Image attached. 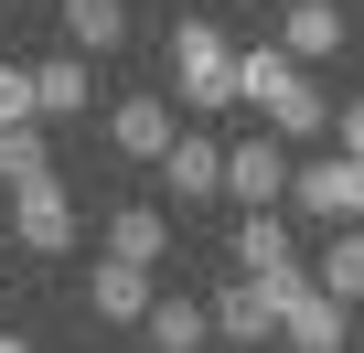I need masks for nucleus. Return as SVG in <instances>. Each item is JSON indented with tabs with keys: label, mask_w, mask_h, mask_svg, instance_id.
<instances>
[{
	"label": "nucleus",
	"mask_w": 364,
	"mask_h": 353,
	"mask_svg": "<svg viewBox=\"0 0 364 353\" xmlns=\"http://www.w3.org/2000/svg\"><path fill=\"white\" fill-rule=\"evenodd\" d=\"M236 97L268 118V139H321V129H332V97H321V86H311V65H289L279 43L236 54Z\"/></svg>",
	"instance_id": "f257e3e1"
},
{
	"label": "nucleus",
	"mask_w": 364,
	"mask_h": 353,
	"mask_svg": "<svg viewBox=\"0 0 364 353\" xmlns=\"http://www.w3.org/2000/svg\"><path fill=\"white\" fill-rule=\"evenodd\" d=\"M171 97L182 107H236V43L215 22H182L171 33Z\"/></svg>",
	"instance_id": "f03ea898"
},
{
	"label": "nucleus",
	"mask_w": 364,
	"mask_h": 353,
	"mask_svg": "<svg viewBox=\"0 0 364 353\" xmlns=\"http://www.w3.org/2000/svg\"><path fill=\"white\" fill-rule=\"evenodd\" d=\"M289 204H300L311 225H364V161H353V150L289 161Z\"/></svg>",
	"instance_id": "7ed1b4c3"
},
{
	"label": "nucleus",
	"mask_w": 364,
	"mask_h": 353,
	"mask_svg": "<svg viewBox=\"0 0 364 353\" xmlns=\"http://www.w3.org/2000/svg\"><path fill=\"white\" fill-rule=\"evenodd\" d=\"M225 193H236L247 214H279V204H289V139L247 129V139L225 150Z\"/></svg>",
	"instance_id": "20e7f679"
},
{
	"label": "nucleus",
	"mask_w": 364,
	"mask_h": 353,
	"mask_svg": "<svg viewBox=\"0 0 364 353\" xmlns=\"http://www.w3.org/2000/svg\"><path fill=\"white\" fill-rule=\"evenodd\" d=\"M11 236H22L33 257H65V246H75V193H65V171H43V183L11 193Z\"/></svg>",
	"instance_id": "39448f33"
},
{
	"label": "nucleus",
	"mask_w": 364,
	"mask_h": 353,
	"mask_svg": "<svg viewBox=\"0 0 364 353\" xmlns=\"http://www.w3.org/2000/svg\"><path fill=\"white\" fill-rule=\"evenodd\" d=\"M353 43V11H343V0H289V11H279V54L289 65H332Z\"/></svg>",
	"instance_id": "423d86ee"
},
{
	"label": "nucleus",
	"mask_w": 364,
	"mask_h": 353,
	"mask_svg": "<svg viewBox=\"0 0 364 353\" xmlns=\"http://www.w3.org/2000/svg\"><path fill=\"white\" fill-rule=\"evenodd\" d=\"M107 139H118L129 161H161V150L182 139V118H171V97H161V86H139V97H118V107H107Z\"/></svg>",
	"instance_id": "0eeeda50"
},
{
	"label": "nucleus",
	"mask_w": 364,
	"mask_h": 353,
	"mask_svg": "<svg viewBox=\"0 0 364 353\" xmlns=\"http://www.w3.org/2000/svg\"><path fill=\"white\" fill-rule=\"evenodd\" d=\"M279 342H289V353H343V300L300 278V289L279 300Z\"/></svg>",
	"instance_id": "6e6552de"
},
{
	"label": "nucleus",
	"mask_w": 364,
	"mask_h": 353,
	"mask_svg": "<svg viewBox=\"0 0 364 353\" xmlns=\"http://www.w3.org/2000/svg\"><path fill=\"white\" fill-rule=\"evenodd\" d=\"M161 193H171V204L225 193V150H215V139H171V150H161Z\"/></svg>",
	"instance_id": "1a4fd4ad"
},
{
	"label": "nucleus",
	"mask_w": 364,
	"mask_h": 353,
	"mask_svg": "<svg viewBox=\"0 0 364 353\" xmlns=\"http://www.w3.org/2000/svg\"><path fill=\"white\" fill-rule=\"evenodd\" d=\"M86 97H97L86 54H54V65H33V118H86Z\"/></svg>",
	"instance_id": "9d476101"
},
{
	"label": "nucleus",
	"mask_w": 364,
	"mask_h": 353,
	"mask_svg": "<svg viewBox=\"0 0 364 353\" xmlns=\"http://www.w3.org/2000/svg\"><path fill=\"white\" fill-rule=\"evenodd\" d=\"M107 257H129V268H161V257H171V225H161V204H118V214H107Z\"/></svg>",
	"instance_id": "9b49d317"
},
{
	"label": "nucleus",
	"mask_w": 364,
	"mask_h": 353,
	"mask_svg": "<svg viewBox=\"0 0 364 353\" xmlns=\"http://www.w3.org/2000/svg\"><path fill=\"white\" fill-rule=\"evenodd\" d=\"M86 310H97V321H139V310H150V268H129V257H97V278H86Z\"/></svg>",
	"instance_id": "f8f14e48"
},
{
	"label": "nucleus",
	"mask_w": 364,
	"mask_h": 353,
	"mask_svg": "<svg viewBox=\"0 0 364 353\" xmlns=\"http://www.w3.org/2000/svg\"><path fill=\"white\" fill-rule=\"evenodd\" d=\"M129 43V0H65V54H107Z\"/></svg>",
	"instance_id": "ddd939ff"
},
{
	"label": "nucleus",
	"mask_w": 364,
	"mask_h": 353,
	"mask_svg": "<svg viewBox=\"0 0 364 353\" xmlns=\"http://www.w3.org/2000/svg\"><path fill=\"white\" fill-rule=\"evenodd\" d=\"M311 289H332V300H364V225H332V246L311 257Z\"/></svg>",
	"instance_id": "4468645a"
},
{
	"label": "nucleus",
	"mask_w": 364,
	"mask_h": 353,
	"mask_svg": "<svg viewBox=\"0 0 364 353\" xmlns=\"http://www.w3.org/2000/svg\"><path fill=\"white\" fill-rule=\"evenodd\" d=\"M139 342H150V353H204V310H193V300H150V310H139Z\"/></svg>",
	"instance_id": "2eb2a0df"
},
{
	"label": "nucleus",
	"mask_w": 364,
	"mask_h": 353,
	"mask_svg": "<svg viewBox=\"0 0 364 353\" xmlns=\"http://www.w3.org/2000/svg\"><path fill=\"white\" fill-rule=\"evenodd\" d=\"M236 268H247V278H268V268H300L289 225H279V214H247V225H236Z\"/></svg>",
	"instance_id": "dca6fc26"
},
{
	"label": "nucleus",
	"mask_w": 364,
	"mask_h": 353,
	"mask_svg": "<svg viewBox=\"0 0 364 353\" xmlns=\"http://www.w3.org/2000/svg\"><path fill=\"white\" fill-rule=\"evenodd\" d=\"M43 171H54L43 129H0V193H22V183H43Z\"/></svg>",
	"instance_id": "f3484780"
},
{
	"label": "nucleus",
	"mask_w": 364,
	"mask_h": 353,
	"mask_svg": "<svg viewBox=\"0 0 364 353\" xmlns=\"http://www.w3.org/2000/svg\"><path fill=\"white\" fill-rule=\"evenodd\" d=\"M0 129H33V65H0Z\"/></svg>",
	"instance_id": "a211bd4d"
},
{
	"label": "nucleus",
	"mask_w": 364,
	"mask_h": 353,
	"mask_svg": "<svg viewBox=\"0 0 364 353\" xmlns=\"http://www.w3.org/2000/svg\"><path fill=\"white\" fill-rule=\"evenodd\" d=\"M332 139H343V150H353V161H364V97H353V107H343V118H332Z\"/></svg>",
	"instance_id": "6ab92c4d"
},
{
	"label": "nucleus",
	"mask_w": 364,
	"mask_h": 353,
	"mask_svg": "<svg viewBox=\"0 0 364 353\" xmlns=\"http://www.w3.org/2000/svg\"><path fill=\"white\" fill-rule=\"evenodd\" d=\"M0 353H33V342H22V332H0Z\"/></svg>",
	"instance_id": "aec40b11"
},
{
	"label": "nucleus",
	"mask_w": 364,
	"mask_h": 353,
	"mask_svg": "<svg viewBox=\"0 0 364 353\" xmlns=\"http://www.w3.org/2000/svg\"><path fill=\"white\" fill-rule=\"evenodd\" d=\"M0 246H11V236H0Z\"/></svg>",
	"instance_id": "412c9836"
}]
</instances>
